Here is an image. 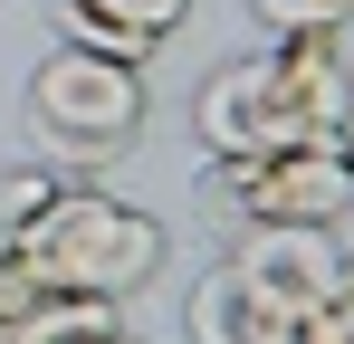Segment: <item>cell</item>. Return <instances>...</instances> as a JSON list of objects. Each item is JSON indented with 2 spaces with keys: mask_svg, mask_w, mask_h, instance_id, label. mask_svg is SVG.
I'll return each instance as SVG.
<instances>
[{
  "mask_svg": "<svg viewBox=\"0 0 354 344\" xmlns=\"http://www.w3.org/2000/svg\"><path fill=\"white\" fill-rule=\"evenodd\" d=\"M268 86H278V106H288L297 144H335L354 115V67H345V39L335 29H288V39H268Z\"/></svg>",
  "mask_w": 354,
  "mask_h": 344,
  "instance_id": "6",
  "label": "cell"
},
{
  "mask_svg": "<svg viewBox=\"0 0 354 344\" xmlns=\"http://www.w3.org/2000/svg\"><path fill=\"white\" fill-rule=\"evenodd\" d=\"M192 134H201L211 163H239V153H278V144H297L288 106H278V86H268V57H230V67H211L201 96H192Z\"/></svg>",
  "mask_w": 354,
  "mask_h": 344,
  "instance_id": "5",
  "label": "cell"
},
{
  "mask_svg": "<svg viewBox=\"0 0 354 344\" xmlns=\"http://www.w3.org/2000/svg\"><path fill=\"white\" fill-rule=\"evenodd\" d=\"M335 153H345V172H354V115H345V134H335Z\"/></svg>",
  "mask_w": 354,
  "mask_h": 344,
  "instance_id": "12",
  "label": "cell"
},
{
  "mask_svg": "<svg viewBox=\"0 0 354 344\" xmlns=\"http://www.w3.org/2000/svg\"><path fill=\"white\" fill-rule=\"evenodd\" d=\"M19 268L48 287H77V296H134V287L163 268V220L153 211H134L115 191H77L58 182V201L39 211V229L19 239Z\"/></svg>",
  "mask_w": 354,
  "mask_h": 344,
  "instance_id": "1",
  "label": "cell"
},
{
  "mask_svg": "<svg viewBox=\"0 0 354 344\" xmlns=\"http://www.w3.org/2000/svg\"><path fill=\"white\" fill-rule=\"evenodd\" d=\"M19 106H29V134L58 163L96 172V163H115L124 144L144 134V67L96 57V48H58V57H39V77H29Z\"/></svg>",
  "mask_w": 354,
  "mask_h": 344,
  "instance_id": "2",
  "label": "cell"
},
{
  "mask_svg": "<svg viewBox=\"0 0 354 344\" xmlns=\"http://www.w3.org/2000/svg\"><path fill=\"white\" fill-rule=\"evenodd\" d=\"M230 268L288 325H306L326 296H335V278H345V249H335V229H316V220H249L239 229V249H230Z\"/></svg>",
  "mask_w": 354,
  "mask_h": 344,
  "instance_id": "4",
  "label": "cell"
},
{
  "mask_svg": "<svg viewBox=\"0 0 354 344\" xmlns=\"http://www.w3.org/2000/svg\"><path fill=\"white\" fill-rule=\"evenodd\" d=\"M182 335H192V344H297V325H288V316H278V306H268L249 278H239L230 258H221L211 278L192 287V306H182Z\"/></svg>",
  "mask_w": 354,
  "mask_h": 344,
  "instance_id": "7",
  "label": "cell"
},
{
  "mask_svg": "<svg viewBox=\"0 0 354 344\" xmlns=\"http://www.w3.org/2000/svg\"><path fill=\"white\" fill-rule=\"evenodd\" d=\"M77 10H96V19H115V29H134V39H153V48H163V39L182 29V10H192V0H77Z\"/></svg>",
  "mask_w": 354,
  "mask_h": 344,
  "instance_id": "9",
  "label": "cell"
},
{
  "mask_svg": "<svg viewBox=\"0 0 354 344\" xmlns=\"http://www.w3.org/2000/svg\"><path fill=\"white\" fill-rule=\"evenodd\" d=\"M48 201H58V172H48V163H10V172H0V249H19Z\"/></svg>",
  "mask_w": 354,
  "mask_h": 344,
  "instance_id": "8",
  "label": "cell"
},
{
  "mask_svg": "<svg viewBox=\"0 0 354 344\" xmlns=\"http://www.w3.org/2000/svg\"><path fill=\"white\" fill-rule=\"evenodd\" d=\"M106 344H134V335H106Z\"/></svg>",
  "mask_w": 354,
  "mask_h": 344,
  "instance_id": "13",
  "label": "cell"
},
{
  "mask_svg": "<svg viewBox=\"0 0 354 344\" xmlns=\"http://www.w3.org/2000/svg\"><path fill=\"white\" fill-rule=\"evenodd\" d=\"M297 344H354V258H345V278H335V296L297 325Z\"/></svg>",
  "mask_w": 354,
  "mask_h": 344,
  "instance_id": "11",
  "label": "cell"
},
{
  "mask_svg": "<svg viewBox=\"0 0 354 344\" xmlns=\"http://www.w3.org/2000/svg\"><path fill=\"white\" fill-rule=\"evenodd\" d=\"M249 10H259L278 39H288V29H345L354 19V0H249Z\"/></svg>",
  "mask_w": 354,
  "mask_h": 344,
  "instance_id": "10",
  "label": "cell"
},
{
  "mask_svg": "<svg viewBox=\"0 0 354 344\" xmlns=\"http://www.w3.org/2000/svg\"><path fill=\"white\" fill-rule=\"evenodd\" d=\"M211 191L230 201L239 220H316V229H335L354 211V172H345L335 144H278V153L211 163Z\"/></svg>",
  "mask_w": 354,
  "mask_h": 344,
  "instance_id": "3",
  "label": "cell"
}]
</instances>
